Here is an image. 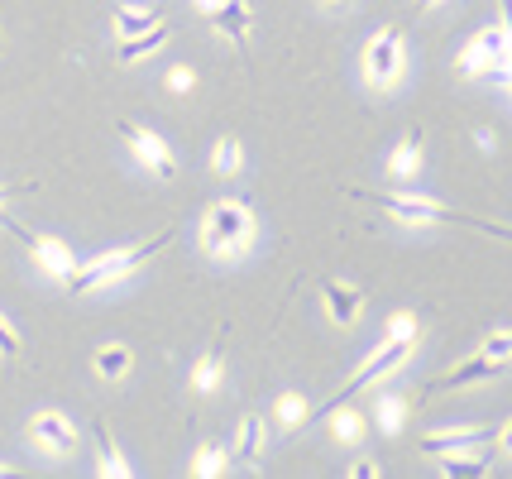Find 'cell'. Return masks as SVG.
<instances>
[{
    "instance_id": "6da1fadb",
    "label": "cell",
    "mask_w": 512,
    "mask_h": 479,
    "mask_svg": "<svg viewBox=\"0 0 512 479\" xmlns=\"http://www.w3.org/2000/svg\"><path fill=\"white\" fill-rule=\"evenodd\" d=\"M168 240H173V230H158L154 240H139V245H125V250H106L96 254L91 264H82V269H72V274L63 278L67 293H96V288H106V283H120V278H130L144 259H154V254L168 250Z\"/></svg>"
},
{
    "instance_id": "7a4b0ae2",
    "label": "cell",
    "mask_w": 512,
    "mask_h": 479,
    "mask_svg": "<svg viewBox=\"0 0 512 479\" xmlns=\"http://www.w3.org/2000/svg\"><path fill=\"white\" fill-rule=\"evenodd\" d=\"M364 202H374L379 211L398 216L407 226H469V230H484L493 240H512L508 226H493V221H479V216H465V211H450V206H436L426 197H393V192H355Z\"/></svg>"
},
{
    "instance_id": "3957f363",
    "label": "cell",
    "mask_w": 512,
    "mask_h": 479,
    "mask_svg": "<svg viewBox=\"0 0 512 479\" xmlns=\"http://www.w3.org/2000/svg\"><path fill=\"white\" fill-rule=\"evenodd\" d=\"M254 240V211L245 202H216L201 216V250L211 259H235Z\"/></svg>"
},
{
    "instance_id": "277c9868",
    "label": "cell",
    "mask_w": 512,
    "mask_h": 479,
    "mask_svg": "<svg viewBox=\"0 0 512 479\" xmlns=\"http://www.w3.org/2000/svg\"><path fill=\"white\" fill-rule=\"evenodd\" d=\"M412 350H417V336H388V341H383L379 350H374V355H369V360H364V365L355 369V379H350V384L340 388V393H335V398H331V403H326L321 412L331 417V412L340 408V403H350V398H355V393H364L369 384H379V379H388L393 369L407 365V355H412Z\"/></svg>"
},
{
    "instance_id": "5b68a950",
    "label": "cell",
    "mask_w": 512,
    "mask_h": 479,
    "mask_svg": "<svg viewBox=\"0 0 512 479\" xmlns=\"http://www.w3.org/2000/svg\"><path fill=\"white\" fill-rule=\"evenodd\" d=\"M508 58H512L508 29L493 24V29H484V34L460 53V72H465V77H503V72H508Z\"/></svg>"
},
{
    "instance_id": "8992f818",
    "label": "cell",
    "mask_w": 512,
    "mask_h": 479,
    "mask_svg": "<svg viewBox=\"0 0 512 479\" xmlns=\"http://www.w3.org/2000/svg\"><path fill=\"white\" fill-rule=\"evenodd\" d=\"M402 29H379L369 44H364V77L374 87H393L402 77Z\"/></svg>"
},
{
    "instance_id": "52a82bcc",
    "label": "cell",
    "mask_w": 512,
    "mask_h": 479,
    "mask_svg": "<svg viewBox=\"0 0 512 479\" xmlns=\"http://www.w3.org/2000/svg\"><path fill=\"white\" fill-rule=\"evenodd\" d=\"M120 135L130 139V149H134V159L144 163L154 178H178V159H173V149L163 144V139L154 135V130H144V125H130V120H120Z\"/></svg>"
},
{
    "instance_id": "ba28073f",
    "label": "cell",
    "mask_w": 512,
    "mask_h": 479,
    "mask_svg": "<svg viewBox=\"0 0 512 479\" xmlns=\"http://www.w3.org/2000/svg\"><path fill=\"white\" fill-rule=\"evenodd\" d=\"M5 230H10L15 240H24V250L34 254V259H39L53 278H67L72 269H77V254L67 250L63 240H53V235H34V230H24L20 221H5Z\"/></svg>"
},
{
    "instance_id": "9c48e42d",
    "label": "cell",
    "mask_w": 512,
    "mask_h": 479,
    "mask_svg": "<svg viewBox=\"0 0 512 479\" xmlns=\"http://www.w3.org/2000/svg\"><path fill=\"white\" fill-rule=\"evenodd\" d=\"M29 436H34V446H44L48 456H72L77 451V427L67 422L63 412H34L29 417Z\"/></svg>"
},
{
    "instance_id": "30bf717a",
    "label": "cell",
    "mask_w": 512,
    "mask_h": 479,
    "mask_svg": "<svg viewBox=\"0 0 512 479\" xmlns=\"http://www.w3.org/2000/svg\"><path fill=\"white\" fill-rule=\"evenodd\" d=\"M503 365H508V360H493V355H484V350H479L474 360H465V365H455L450 374H441V379L426 388V393H450V388L489 384V379H498V374H503Z\"/></svg>"
},
{
    "instance_id": "8fae6325",
    "label": "cell",
    "mask_w": 512,
    "mask_h": 479,
    "mask_svg": "<svg viewBox=\"0 0 512 479\" xmlns=\"http://www.w3.org/2000/svg\"><path fill=\"white\" fill-rule=\"evenodd\" d=\"M206 20L216 24L221 34H230V44L240 48V53H249V20H254V15H249L245 0H221V5H211Z\"/></svg>"
},
{
    "instance_id": "7c38bea8",
    "label": "cell",
    "mask_w": 512,
    "mask_h": 479,
    "mask_svg": "<svg viewBox=\"0 0 512 479\" xmlns=\"http://www.w3.org/2000/svg\"><path fill=\"white\" fill-rule=\"evenodd\" d=\"M489 441H498V432H489V427H460V432L426 436L422 451H426V456H455V451H469V446H489Z\"/></svg>"
},
{
    "instance_id": "4fadbf2b",
    "label": "cell",
    "mask_w": 512,
    "mask_h": 479,
    "mask_svg": "<svg viewBox=\"0 0 512 479\" xmlns=\"http://www.w3.org/2000/svg\"><path fill=\"white\" fill-rule=\"evenodd\" d=\"M259 456H264V417L245 412L240 417V436L230 446V465H259Z\"/></svg>"
},
{
    "instance_id": "5bb4252c",
    "label": "cell",
    "mask_w": 512,
    "mask_h": 479,
    "mask_svg": "<svg viewBox=\"0 0 512 479\" xmlns=\"http://www.w3.org/2000/svg\"><path fill=\"white\" fill-rule=\"evenodd\" d=\"M321 297H326L331 321H340V326H350L364 312V288H350V283H321Z\"/></svg>"
},
{
    "instance_id": "9a60e30c",
    "label": "cell",
    "mask_w": 512,
    "mask_h": 479,
    "mask_svg": "<svg viewBox=\"0 0 512 479\" xmlns=\"http://www.w3.org/2000/svg\"><path fill=\"white\" fill-rule=\"evenodd\" d=\"M168 39H173V29H168V24L158 20L154 29H144V34H130L125 44L115 48V58H120V63H139V58H149V53H158V48L168 44Z\"/></svg>"
},
{
    "instance_id": "2e32d148",
    "label": "cell",
    "mask_w": 512,
    "mask_h": 479,
    "mask_svg": "<svg viewBox=\"0 0 512 479\" xmlns=\"http://www.w3.org/2000/svg\"><path fill=\"white\" fill-rule=\"evenodd\" d=\"M96 451H101V456H96V475H106V479H130V475H134L130 465H125V456L115 451L111 427H106V422L96 427Z\"/></svg>"
},
{
    "instance_id": "e0dca14e",
    "label": "cell",
    "mask_w": 512,
    "mask_h": 479,
    "mask_svg": "<svg viewBox=\"0 0 512 479\" xmlns=\"http://www.w3.org/2000/svg\"><path fill=\"white\" fill-rule=\"evenodd\" d=\"M417 168H422V130H412V135L388 154V173H393V178H417Z\"/></svg>"
},
{
    "instance_id": "ac0fdd59",
    "label": "cell",
    "mask_w": 512,
    "mask_h": 479,
    "mask_svg": "<svg viewBox=\"0 0 512 479\" xmlns=\"http://www.w3.org/2000/svg\"><path fill=\"white\" fill-rule=\"evenodd\" d=\"M91 365H96L101 379H125L130 365H134V355H130V345L111 341V345H101V350H96V360H91Z\"/></svg>"
},
{
    "instance_id": "d6986e66",
    "label": "cell",
    "mask_w": 512,
    "mask_h": 479,
    "mask_svg": "<svg viewBox=\"0 0 512 479\" xmlns=\"http://www.w3.org/2000/svg\"><path fill=\"white\" fill-rule=\"evenodd\" d=\"M221 365H225V336H216V345L201 355V365L192 369V388L197 393H211L216 388V379H221Z\"/></svg>"
},
{
    "instance_id": "ffe728a7",
    "label": "cell",
    "mask_w": 512,
    "mask_h": 479,
    "mask_svg": "<svg viewBox=\"0 0 512 479\" xmlns=\"http://www.w3.org/2000/svg\"><path fill=\"white\" fill-rule=\"evenodd\" d=\"M211 168H216L221 178H235V173L245 168V144H240L235 135H225L221 144L211 149Z\"/></svg>"
},
{
    "instance_id": "44dd1931",
    "label": "cell",
    "mask_w": 512,
    "mask_h": 479,
    "mask_svg": "<svg viewBox=\"0 0 512 479\" xmlns=\"http://www.w3.org/2000/svg\"><path fill=\"white\" fill-rule=\"evenodd\" d=\"M374 417H379V432L383 436H398L402 432V417H407V403H402L398 393H379V408H374Z\"/></svg>"
},
{
    "instance_id": "7402d4cb",
    "label": "cell",
    "mask_w": 512,
    "mask_h": 479,
    "mask_svg": "<svg viewBox=\"0 0 512 479\" xmlns=\"http://www.w3.org/2000/svg\"><path fill=\"white\" fill-rule=\"evenodd\" d=\"M489 470V460L484 456H465V451H455V456H441V475L446 479H474Z\"/></svg>"
},
{
    "instance_id": "603a6c76",
    "label": "cell",
    "mask_w": 512,
    "mask_h": 479,
    "mask_svg": "<svg viewBox=\"0 0 512 479\" xmlns=\"http://www.w3.org/2000/svg\"><path fill=\"white\" fill-rule=\"evenodd\" d=\"M230 470V451H221V446H201L197 460H192V475L197 479H216Z\"/></svg>"
},
{
    "instance_id": "cb8c5ba5",
    "label": "cell",
    "mask_w": 512,
    "mask_h": 479,
    "mask_svg": "<svg viewBox=\"0 0 512 479\" xmlns=\"http://www.w3.org/2000/svg\"><path fill=\"white\" fill-rule=\"evenodd\" d=\"M158 20H163L158 10H120V15H115V34H120V39H130V34H144V29H154Z\"/></svg>"
},
{
    "instance_id": "d4e9b609",
    "label": "cell",
    "mask_w": 512,
    "mask_h": 479,
    "mask_svg": "<svg viewBox=\"0 0 512 479\" xmlns=\"http://www.w3.org/2000/svg\"><path fill=\"white\" fill-rule=\"evenodd\" d=\"M359 427H364V422H359L355 412H350V403H340V408L331 412V432H335V441H345V446H355L359 436H364V432H359Z\"/></svg>"
},
{
    "instance_id": "484cf974",
    "label": "cell",
    "mask_w": 512,
    "mask_h": 479,
    "mask_svg": "<svg viewBox=\"0 0 512 479\" xmlns=\"http://www.w3.org/2000/svg\"><path fill=\"white\" fill-rule=\"evenodd\" d=\"M312 412H307V398L302 393H283L278 398V422H288V427H297V422H307Z\"/></svg>"
},
{
    "instance_id": "4316f807",
    "label": "cell",
    "mask_w": 512,
    "mask_h": 479,
    "mask_svg": "<svg viewBox=\"0 0 512 479\" xmlns=\"http://www.w3.org/2000/svg\"><path fill=\"white\" fill-rule=\"evenodd\" d=\"M479 350H484V355H493V360H512V331H493Z\"/></svg>"
},
{
    "instance_id": "83f0119b",
    "label": "cell",
    "mask_w": 512,
    "mask_h": 479,
    "mask_svg": "<svg viewBox=\"0 0 512 479\" xmlns=\"http://www.w3.org/2000/svg\"><path fill=\"white\" fill-rule=\"evenodd\" d=\"M388 336H422V331H417V317H412V312H393V317H388Z\"/></svg>"
},
{
    "instance_id": "f1b7e54d",
    "label": "cell",
    "mask_w": 512,
    "mask_h": 479,
    "mask_svg": "<svg viewBox=\"0 0 512 479\" xmlns=\"http://www.w3.org/2000/svg\"><path fill=\"white\" fill-rule=\"evenodd\" d=\"M192 87H197V72H192V68H173V72H168V92L187 96Z\"/></svg>"
},
{
    "instance_id": "f546056e",
    "label": "cell",
    "mask_w": 512,
    "mask_h": 479,
    "mask_svg": "<svg viewBox=\"0 0 512 479\" xmlns=\"http://www.w3.org/2000/svg\"><path fill=\"white\" fill-rule=\"evenodd\" d=\"M0 355H5V360L20 355V336H15V326H10L5 317H0Z\"/></svg>"
},
{
    "instance_id": "4dcf8cb0",
    "label": "cell",
    "mask_w": 512,
    "mask_h": 479,
    "mask_svg": "<svg viewBox=\"0 0 512 479\" xmlns=\"http://www.w3.org/2000/svg\"><path fill=\"white\" fill-rule=\"evenodd\" d=\"M374 475H383L379 460H355V465H350V479H374Z\"/></svg>"
},
{
    "instance_id": "1f68e13d",
    "label": "cell",
    "mask_w": 512,
    "mask_h": 479,
    "mask_svg": "<svg viewBox=\"0 0 512 479\" xmlns=\"http://www.w3.org/2000/svg\"><path fill=\"white\" fill-rule=\"evenodd\" d=\"M15 192H29V187H0V206L10 202V197H15Z\"/></svg>"
},
{
    "instance_id": "d6a6232c",
    "label": "cell",
    "mask_w": 512,
    "mask_h": 479,
    "mask_svg": "<svg viewBox=\"0 0 512 479\" xmlns=\"http://www.w3.org/2000/svg\"><path fill=\"white\" fill-rule=\"evenodd\" d=\"M431 5H441V0H417V10H431Z\"/></svg>"
},
{
    "instance_id": "836d02e7",
    "label": "cell",
    "mask_w": 512,
    "mask_h": 479,
    "mask_svg": "<svg viewBox=\"0 0 512 479\" xmlns=\"http://www.w3.org/2000/svg\"><path fill=\"white\" fill-rule=\"evenodd\" d=\"M201 5H206V10H211V5H221V0H201Z\"/></svg>"
},
{
    "instance_id": "e575fe53",
    "label": "cell",
    "mask_w": 512,
    "mask_h": 479,
    "mask_svg": "<svg viewBox=\"0 0 512 479\" xmlns=\"http://www.w3.org/2000/svg\"><path fill=\"white\" fill-rule=\"evenodd\" d=\"M0 475H10V465H0Z\"/></svg>"
}]
</instances>
